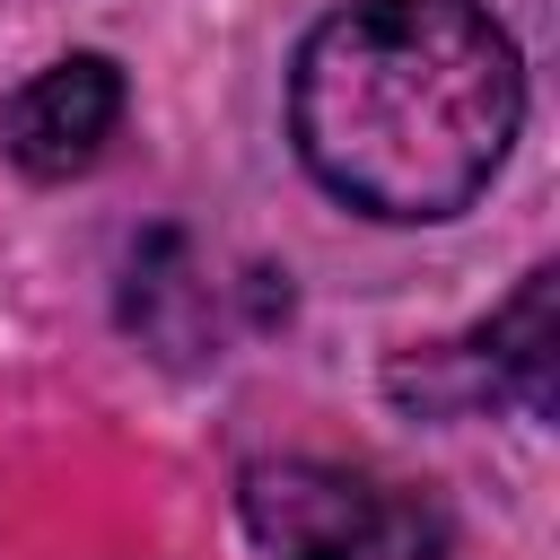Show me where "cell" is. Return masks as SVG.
Here are the masks:
<instances>
[{
  "instance_id": "1",
  "label": "cell",
  "mask_w": 560,
  "mask_h": 560,
  "mask_svg": "<svg viewBox=\"0 0 560 560\" xmlns=\"http://www.w3.org/2000/svg\"><path fill=\"white\" fill-rule=\"evenodd\" d=\"M525 122V61L481 0H350L298 44L289 131L306 175L394 228L490 192Z\"/></svg>"
},
{
  "instance_id": "2",
  "label": "cell",
  "mask_w": 560,
  "mask_h": 560,
  "mask_svg": "<svg viewBox=\"0 0 560 560\" xmlns=\"http://www.w3.org/2000/svg\"><path fill=\"white\" fill-rule=\"evenodd\" d=\"M245 525L280 560H438V516L332 464H254Z\"/></svg>"
},
{
  "instance_id": "3",
  "label": "cell",
  "mask_w": 560,
  "mask_h": 560,
  "mask_svg": "<svg viewBox=\"0 0 560 560\" xmlns=\"http://www.w3.org/2000/svg\"><path fill=\"white\" fill-rule=\"evenodd\" d=\"M114 122H122V70H114L105 52H70V61L35 70V79L0 105L9 158H18L26 175H44V184L96 166V149L114 140Z\"/></svg>"
},
{
  "instance_id": "4",
  "label": "cell",
  "mask_w": 560,
  "mask_h": 560,
  "mask_svg": "<svg viewBox=\"0 0 560 560\" xmlns=\"http://www.w3.org/2000/svg\"><path fill=\"white\" fill-rule=\"evenodd\" d=\"M551 280H560V271L534 262V271L516 280V298H508L464 350H446L472 394H516L525 411H551Z\"/></svg>"
}]
</instances>
